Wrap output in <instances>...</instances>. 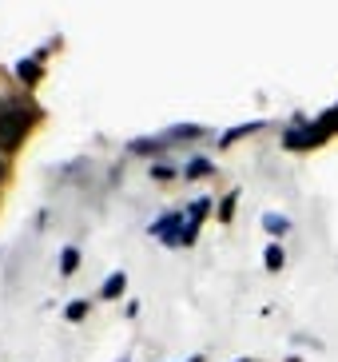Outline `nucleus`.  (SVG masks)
Wrapping results in <instances>:
<instances>
[{"instance_id":"nucleus-14","label":"nucleus","mask_w":338,"mask_h":362,"mask_svg":"<svg viewBox=\"0 0 338 362\" xmlns=\"http://www.w3.org/2000/svg\"><path fill=\"white\" fill-rule=\"evenodd\" d=\"M4 171L8 168H4V151H0V183H4Z\"/></svg>"},{"instance_id":"nucleus-2","label":"nucleus","mask_w":338,"mask_h":362,"mask_svg":"<svg viewBox=\"0 0 338 362\" xmlns=\"http://www.w3.org/2000/svg\"><path fill=\"white\" fill-rule=\"evenodd\" d=\"M330 132L322 128V124H315V128H295L286 132V148H310V144H322Z\"/></svg>"},{"instance_id":"nucleus-9","label":"nucleus","mask_w":338,"mask_h":362,"mask_svg":"<svg viewBox=\"0 0 338 362\" xmlns=\"http://www.w3.org/2000/svg\"><path fill=\"white\" fill-rule=\"evenodd\" d=\"M259 128H263V124H243V128H231L227 136H223V148H227V144H235L239 136H247V132H259Z\"/></svg>"},{"instance_id":"nucleus-6","label":"nucleus","mask_w":338,"mask_h":362,"mask_svg":"<svg viewBox=\"0 0 338 362\" xmlns=\"http://www.w3.org/2000/svg\"><path fill=\"white\" fill-rule=\"evenodd\" d=\"M263 227H267L271 235H283L291 223H286V215H263Z\"/></svg>"},{"instance_id":"nucleus-7","label":"nucleus","mask_w":338,"mask_h":362,"mask_svg":"<svg viewBox=\"0 0 338 362\" xmlns=\"http://www.w3.org/2000/svg\"><path fill=\"white\" fill-rule=\"evenodd\" d=\"M183 175H187V180H199V175H211V163H207V160H191V168L183 171Z\"/></svg>"},{"instance_id":"nucleus-13","label":"nucleus","mask_w":338,"mask_h":362,"mask_svg":"<svg viewBox=\"0 0 338 362\" xmlns=\"http://www.w3.org/2000/svg\"><path fill=\"white\" fill-rule=\"evenodd\" d=\"M159 148V139H136L132 144V151H156Z\"/></svg>"},{"instance_id":"nucleus-8","label":"nucleus","mask_w":338,"mask_h":362,"mask_svg":"<svg viewBox=\"0 0 338 362\" xmlns=\"http://www.w3.org/2000/svg\"><path fill=\"white\" fill-rule=\"evenodd\" d=\"M286 263V255H283V247H267V271H279V267Z\"/></svg>"},{"instance_id":"nucleus-11","label":"nucleus","mask_w":338,"mask_h":362,"mask_svg":"<svg viewBox=\"0 0 338 362\" xmlns=\"http://www.w3.org/2000/svg\"><path fill=\"white\" fill-rule=\"evenodd\" d=\"M203 128H195V124H187V128H171V139H195Z\"/></svg>"},{"instance_id":"nucleus-12","label":"nucleus","mask_w":338,"mask_h":362,"mask_svg":"<svg viewBox=\"0 0 338 362\" xmlns=\"http://www.w3.org/2000/svg\"><path fill=\"white\" fill-rule=\"evenodd\" d=\"M235 195H239V192H231L227 199L219 203V219H223V223H227V219H231V211H235Z\"/></svg>"},{"instance_id":"nucleus-15","label":"nucleus","mask_w":338,"mask_h":362,"mask_svg":"<svg viewBox=\"0 0 338 362\" xmlns=\"http://www.w3.org/2000/svg\"><path fill=\"white\" fill-rule=\"evenodd\" d=\"M239 362H247V358H239Z\"/></svg>"},{"instance_id":"nucleus-5","label":"nucleus","mask_w":338,"mask_h":362,"mask_svg":"<svg viewBox=\"0 0 338 362\" xmlns=\"http://www.w3.org/2000/svg\"><path fill=\"white\" fill-rule=\"evenodd\" d=\"M16 76L28 80V84H36V80H40V64H36V60H21V64H16Z\"/></svg>"},{"instance_id":"nucleus-4","label":"nucleus","mask_w":338,"mask_h":362,"mask_svg":"<svg viewBox=\"0 0 338 362\" xmlns=\"http://www.w3.org/2000/svg\"><path fill=\"white\" fill-rule=\"evenodd\" d=\"M76 267H80V251H76V247H64L60 251V271L64 275H72Z\"/></svg>"},{"instance_id":"nucleus-1","label":"nucleus","mask_w":338,"mask_h":362,"mask_svg":"<svg viewBox=\"0 0 338 362\" xmlns=\"http://www.w3.org/2000/svg\"><path fill=\"white\" fill-rule=\"evenodd\" d=\"M32 124H36V107L24 104V100L0 96V151L21 148Z\"/></svg>"},{"instance_id":"nucleus-3","label":"nucleus","mask_w":338,"mask_h":362,"mask_svg":"<svg viewBox=\"0 0 338 362\" xmlns=\"http://www.w3.org/2000/svg\"><path fill=\"white\" fill-rule=\"evenodd\" d=\"M124 287H127V275H124V271H116V275H107V279H104V287H100V295H104V298H116Z\"/></svg>"},{"instance_id":"nucleus-10","label":"nucleus","mask_w":338,"mask_h":362,"mask_svg":"<svg viewBox=\"0 0 338 362\" xmlns=\"http://www.w3.org/2000/svg\"><path fill=\"white\" fill-rule=\"evenodd\" d=\"M64 315H68V319H72V322H80V319H84V315H88V303H84V298H76V303H72V307H68V310H64Z\"/></svg>"}]
</instances>
